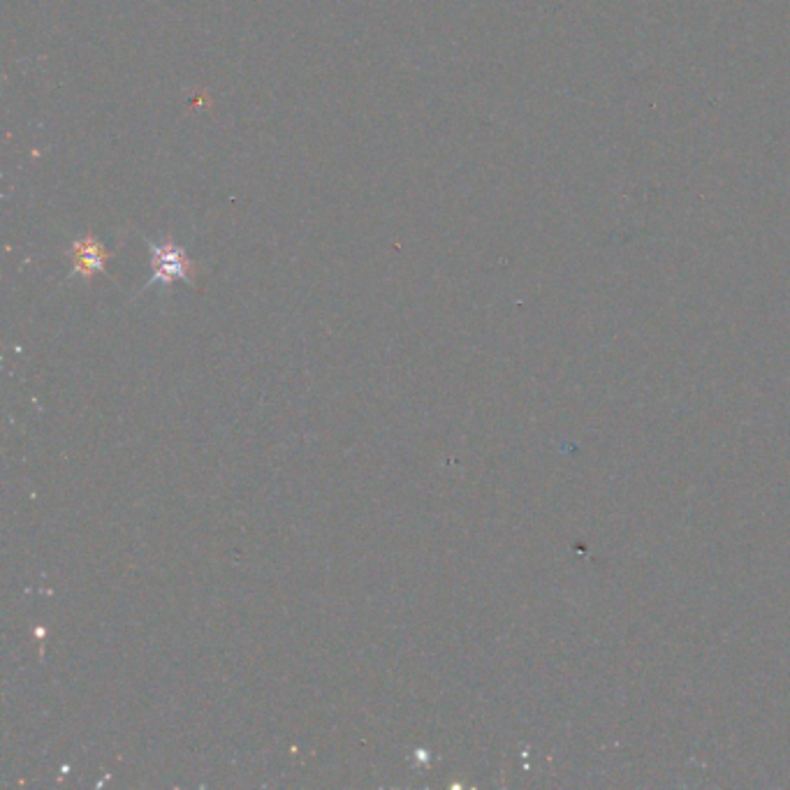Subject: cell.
<instances>
[{
	"label": "cell",
	"instance_id": "obj_1",
	"mask_svg": "<svg viewBox=\"0 0 790 790\" xmlns=\"http://www.w3.org/2000/svg\"><path fill=\"white\" fill-rule=\"evenodd\" d=\"M149 251L153 274L149 283H146V288L149 285H172L174 281L195 283L197 276H200V265L190 260L184 248L174 244L172 237L160 241V244L149 241Z\"/></svg>",
	"mask_w": 790,
	"mask_h": 790
},
{
	"label": "cell",
	"instance_id": "obj_2",
	"mask_svg": "<svg viewBox=\"0 0 790 790\" xmlns=\"http://www.w3.org/2000/svg\"><path fill=\"white\" fill-rule=\"evenodd\" d=\"M68 258L72 262V274L82 276L84 281H91L95 274H102L105 272L109 258H112V253L107 251L105 246L100 244L98 239L93 237L89 232L86 237L72 241L70 251H68Z\"/></svg>",
	"mask_w": 790,
	"mask_h": 790
}]
</instances>
